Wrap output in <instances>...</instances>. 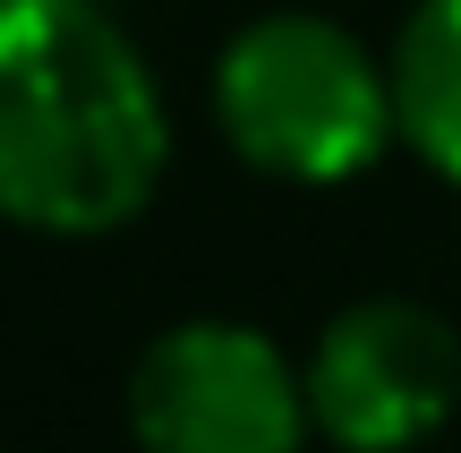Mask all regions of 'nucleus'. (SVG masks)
I'll use <instances>...</instances> for the list:
<instances>
[{"instance_id": "f257e3e1", "label": "nucleus", "mask_w": 461, "mask_h": 453, "mask_svg": "<svg viewBox=\"0 0 461 453\" xmlns=\"http://www.w3.org/2000/svg\"><path fill=\"white\" fill-rule=\"evenodd\" d=\"M171 112L103 0H0V222L103 240L154 205Z\"/></svg>"}, {"instance_id": "f03ea898", "label": "nucleus", "mask_w": 461, "mask_h": 453, "mask_svg": "<svg viewBox=\"0 0 461 453\" xmlns=\"http://www.w3.org/2000/svg\"><path fill=\"white\" fill-rule=\"evenodd\" d=\"M214 120L248 171L291 188H342L402 137L393 60H376L342 17L265 9L214 60Z\"/></svg>"}, {"instance_id": "7ed1b4c3", "label": "nucleus", "mask_w": 461, "mask_h": 453, "mask_svg": "<svg viewBox=\"0 0 461 453\" xmlns=\"http://www.w3.org/2000/svg\"><path fill=\"white\" fill-rule=\"evenodd\" d=\"M129 428L146 453H299L316 411L274 334L197 317L146 342L129 376Z\"/></svg>"}, {"instance_id": "20e7f679", "label": "nucleus", "mask_w": 461, "mask_h": 453, "mask_svg": "<svg viewBox=\"0 0 461 453\" xmlns=\"http://www.w3.org/2000/svg\"><path fill=\"white\" fill-rule=\"evenodd\" d=\"M461 403V334L428 300H350L308 351L316 437L342 453H411Z\"/></svg>"}, {"instance_id": "39448f33", "label": "nucleus", "mask_w": 461, "mask_h": 453, "mask_svg": "<svg viewBox=\"0 0 461 453\" xmlns=\"http://www.w3.org/2000/svg\"><path fill=\"white\" fill-rule=\"evenodd\" d=\"M402 146L461 188V0H419L393 34Z\"/></svg>"}]
</instances>
